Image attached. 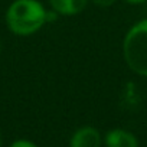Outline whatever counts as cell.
<instances>
[{
	"label": "cell",
	"instance_id": "6da1fadb",
	"mask_svg": "<svg viewBox=\"0 0 147 147\" xmlns=\"http://www.w3.org/2000/svg\"><path fill=\"white\" fill-rule=\"evenodd\" d=\"M48 22V12L38 0H15L6 12V23L12 33L29 36Z\"/></svg>",
	"mask_w": 147,
	"mask_h": 147
},
{
	"label": "cell",
	"instance_id": "7a4b0ae2",
	"mask_svg": "<svg viewBox=\"0 0 147 147\" xmlns=\"http://www.w3.org/2000/svg\"><path fill=\"white\" fill-rule=\"evenodd\" d=\"M123 55L133 72L147 77V19L140 20L127 32L123 40Z\"/></svg>",
	"mask_w": 147,
	"mask_h": 147
},
{
	"label": "cell",
	"instance_id": "3957f363",
	"mask_svg": "<svg viewBox=\"0 0 147 147\" xmlns=\"http://www.w3.org/2000/svg\"><path fill=\"white\" fill-rule=\"evenodd\" d=\"M101 134L97 128L85 125L78 128L71 137L69 147H101Z\"/></svg>",
	"mask_w": 147,
	"mask_h": 147
},
{
	"label": "cell",
	"instance_id": "277c9868",
	"mask_svg": "<svg viewBox=\"0 0 147 147\" xmlns=\"http://www.w3.org/2000/svg\"><path fill=\"white\" fill-rule=\"evenodd\" d=\"M105 146L107 147H138L137 137L123 128L110 130L105 134Z\"/></svg>",
	"mask_w": 147,
	"mask_h": 147
},
{
	"label": "cell",
	"instance_id": "5b68a950",
	"mask_svg": "<svg viewBox=\"0 0 147 147\" xmlns=\"http://www.w3.org/2000/svg\"><path fill=\"white\" fill-rule=\"evenodd\" d=\"M88 0H49L52 12L61 16H75L87 7Z\"/></svg>",
	"mask_w": 147,
	"mask_h": 147
},
{
	"label": "cell",
	"instance_id": "8992f818",
	"mask_svg": "<svg viewBox=\"0 0 147 147\" xmlns=\"http://www.w3.org/2000/svg\"><path fill=\"white\" fill-rule=\"evenodd\" d=\"M10 147H38L35 143H32V141H29V140H16V141H13L12 144H10Z\"/></svg>",
	"mask_w": 147,
	"mask_h": 147
},
{
	"label": "cell",
	"instance_id": "52a82bcc",
	"mask_svg": "<svg viewBox=\"0 0 147 147\" xmlns=\"http://www.w3.org/2000/svg\"><path fill=\"white\" fill-rule=\"evenodd\" d=\"M91 2L94 5L100 6V7H110V6H113L117 2V0H91Z\"/></svg>",
	"mask_w": 147,
	"mask_h": 147
},
{
	"label": "cell",
	"instance_id": "ba28073f",
	"mask_svg": "<svg viewBox=\"0 0 147 147\" xmlns=\"http://www.w3.org/2000/svg\"><path fill=\"white\" fill-rule=\"evenodd\" d=\"M125 2L130 3V5H141V3L147 2V0H125Z\"/></svg>",
	"mask_w": 147,
	"mask_h": 147
},
{
	"label": "cell",
	"instance_id": "9c48e42d",
	"mask_svg": "<svg viewBox=\"0 0 147 147\" xmlns=\"http://www.w3.org/2000/svg\"><path fill=\"white\" fill-rule=\"evenodd\" d=\"M3 146V137H2V133H0V147Z\"/></svg>",
	"mask_w": 147,
	"mask_h": 147
},
{
	"label": "cell",
	"instance_id": "30bf717a",
	"mask_svg": "<svg viewBox=\"0 0 147 147\" xmlns=\"http://www.w3.org/2000/svg\"><path fill=\"white\" fill-rule=\"evenodd\" d=\"M0 52H2V42H0Z\"/></svg>",
	"mask_w": 147,
	"mask_h": 147
}]
</instances>
